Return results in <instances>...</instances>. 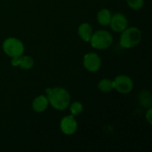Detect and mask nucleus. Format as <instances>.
Returning <instances> with one entry per match:
<instances>
[{
    "label": "nucleus",
    "instance_id": "dca6fc26",
    "mask_svg": "<svg viewBox=\"0 0 152 152\" xmlns=\"http://www.w3.org/2000/svg\"><path fill=\"white\" fill-rule=\"evenodd\" d=\"M126 3L128 6L134 11L142 9L144 5V0H126Z\"/></svg>",
    "mask_w": 152,
    "mask_h": 152
},
{
    "label": "nucleus",
    "instance_id": "f03ea898",
    "mask_svg": "<svg viewBox=\"0 0 152 152\" xmlns=\"http://www.w3.org/2000/svg\"><path fill=\"white\" fill-rule=\"evenodd\" d=\"M142 31L137 27L126 28L121 32L119 45L126 49H131L138 45L142 40Z\"/></svg>",
    "mask_w": 152,
    "mask_h": 152
},
{
    "label": "nucleus",
    "instance_id": "f8f14e48",
    "mask_svg": "<svg viewBox=\"0 0 152 152\" xmlns=\"http://www.w3.org/2000/svg\"><path fill=\"white\" fill-rule=\"evenodd\" d=\"M112 13L108 8L101 9L97 13V21L102 26H108L110 22Z\"/></svg>",
    "mask_w": 152,
    "mask_h": 152
},
{
    "label": "nucleus",
    "instance_id": "39448f33",
    "mask_svg": "<svg viewBox=\"0 0 152 152\" xmlns=\"http://www.w3.org/2000/svg\"><path fill=\"white\" fill-rule=\"evenodd\" d=\"M114 89L117 90L119 94H127L131 93L134 89V81L133 79L124 74L117 76L113 79Z\"/></svg>",
    "mask_w": 152,
    "mask_h": 152
},
{
    "label": "nucleus",
    "instance_id": "ddd939ff",
    "mask_svg": "<svg viewBox=\"0 0 152 152\" xmlns=\"http://www.w3.org/2000/svg\"><path fill=\"white\" fill-rule=\"evenodd\" d=\"M98 89L102 93H110L114 90L113 80L110 78H102L98 83Z\"/></svg>",
    "mask_w": 152,
    "mask_h": 152
},
{
    "label": "nucleus",
    "instance_id": "20e7f679",
    "mask_svg": "<svg viewBox=\"0 0 152 152\" xmlns=\"http://www.w3.org/2000/svg\"><path fill=\"white\" fill-rule=\"evenodd\" d=\"M4 53L10 58H15L24 53L25 46L21 40L17 37H7L2 45Z\"/></svg>",
    "mask_w": 152,
    "mask_h": 152
},
{
    "label": "nucleus",
    "instance_id": "423d86ee",
    "mask_svg": "<svg viewBox=\"0 0 152 152\" xmlns=\"http://www.w3.org/2000/svg\"><path fill=\"white\" fill-rule=\"evenodd\" d=\"M84 68L89 72H97L102 67L101 57L95 53H88L83 58Z\"/></svg>",
    "mask_w": 152,
    "mask_h": 152
},
{
    "label": "nucleus",
    "instance_id": "2eb2a0df",
    "mask_svg": "<svg viewBox=\"0 0 152 152\" xmlns=\"http://www.w3.org/2000/svg\"><path fill=\"white\" fill-rule=\"evenodd\" d=\"M69 105H70L69 106V111H70L72 116H74V117L78 116L83 112L84 107H83V104L81 102H73L72 103H69Z\"/></svg>",
    "mask_w": 152,
    "mask_h": 152
},
{
    "label": "nucleus",
    "instance_id": "f3484780",
    "mask_svg": "<svg viewBox=\"0 0 152 152\" xmlns=\"http://www.w3.org/2000/svg\"><path fill=\"white\" fill-rule=\"evenodd\" d=\"M145 118H146V120L148 121V123H149L150 125H151L152 124V109H151V107L148 109V110H147V112H146V114H145Z\"/></svg>",
    "mask_w": 152,
    "mask_h": 152
},
{
    "label": "nucleus",
    "instance_id": "7ed1b4c3",
    "mask_svg": "<svg viewBox=\"0 0 152 152\" xmlns=\"http://www.w3.org/2000/svg\"><path fill=\"white\" fill-rule=\"evenodd\" d=\"M89 42L92 47L96 50H106L112 45L113 37L109 31L100 29L93 33Z\"/></svg>",
    "mask_w": 152,
    "mask_h": 152
},
{
    "label": "nucleus",
    "instance_id": "0eeeda50",
    "mask_svg": "<svg viewBox=\"0 0 152 152\" xmlns=\"http://www.w3.org/2000/svg\"><path fill=\"white\" fill-rule=\"evenodd\" d=\"M78 128L77 121L75 117L72 115L65 116L61 118L60 122V129L61 133L65 135H72L74 134Z\"/></svg>",
    "mask_w": 152,
    "mask_h": 152
},
{
    "label": "nucleus",
    "instance_id": "9d476101",
    "mask_svg": "<svg viewBox=\"0 0 152 152\" xmlns=\"http://www.w3.org/2000/svg\"><path fill=\"white\" fill-rule=\"evenodd\" d=\"M49 105L48 99L45 95H38L37 96L32 102V109L37 113H42L46 110Z\"/></svg>",
    "mask_w": 152,
    "mask_h": 152
},
{
    "label": "nucleus",
    "instance_id": "6e6552de",
    "mask_svg": "<svg viewBox=\"0 0 152 152\" xmlns=\"http://www.w3.org/2000/svg\"><path fill=\"white\" fill-rule=\"evenodd\" d=\"M111 29L117 33H121L124 29H126L128 26V20L126 16L123 13L117 12L112 14L110 22L109 24Z\"/></svg>",
    "mask_w": 152,
    "mask_h": 152
},
{
    "label": "nucleus",
    "instance_id": "f257e3e1",
    "mask_svg": "<svg viewBox=\"0 0 152 152\" xmlns=\"http://www.w3.org/2000/svg\"><path fill=\"white\" fill-rule=\"evenodd\" d=\"M47 94V99L49 104L59 111L67 110L70 103V94L63 87L47 88L45 90Z\"/></svg>",
    "mask_w": 152,
    "mask_h": 152
},
{
    "label": "nucleus",
    "instance_id": "1a4fd4ad",
    "mask_svg": "<svg viewBox=\"0 0 152 152\" xmlns=\"http://www.w3.org/2000/svg\"><path fill=\"white\" fill-rule=\"evenodd\" d=\"M11 63L13 67H20L22 69L28 70L34 67V60L29 55H20L15 58H12Z\"/></svg>",
    "mask_w": 152,
    "mask_h": 152
},
{
    "label": "nucleus",
    "instance_id": "9b49d317",
    "mask_svg": "<svg viewBox=\"0 0 152 152\" xmlns=\"http://www.w3.org/2000/svg\"><path fill=\"white\" fill-rule=\"evenodd\" d=\"M94 33L93 27L90 23L88 22H83L78 26L77 28V34L79 37L84 41V42H89L91 39V37Z\"/></svg>",
    "mask_w": 152,
    "mask_h": 152
},
{
    "label": "nucleus",
    "instance_id": "4468645a",
    "mask_svg": "<svg viewBox=\"0 0 152 152\" xmlns=\"http://www.w3.org/2000/svg\"><path fill=\"white\" fill-rule=\"evenodd\" d=\"M140 104L143 108H151V94L148 90H143L141 92L139 95Z\"/></svg>",
    "mask_w": 152,
    "mask_h": 152
}]
</instances>
